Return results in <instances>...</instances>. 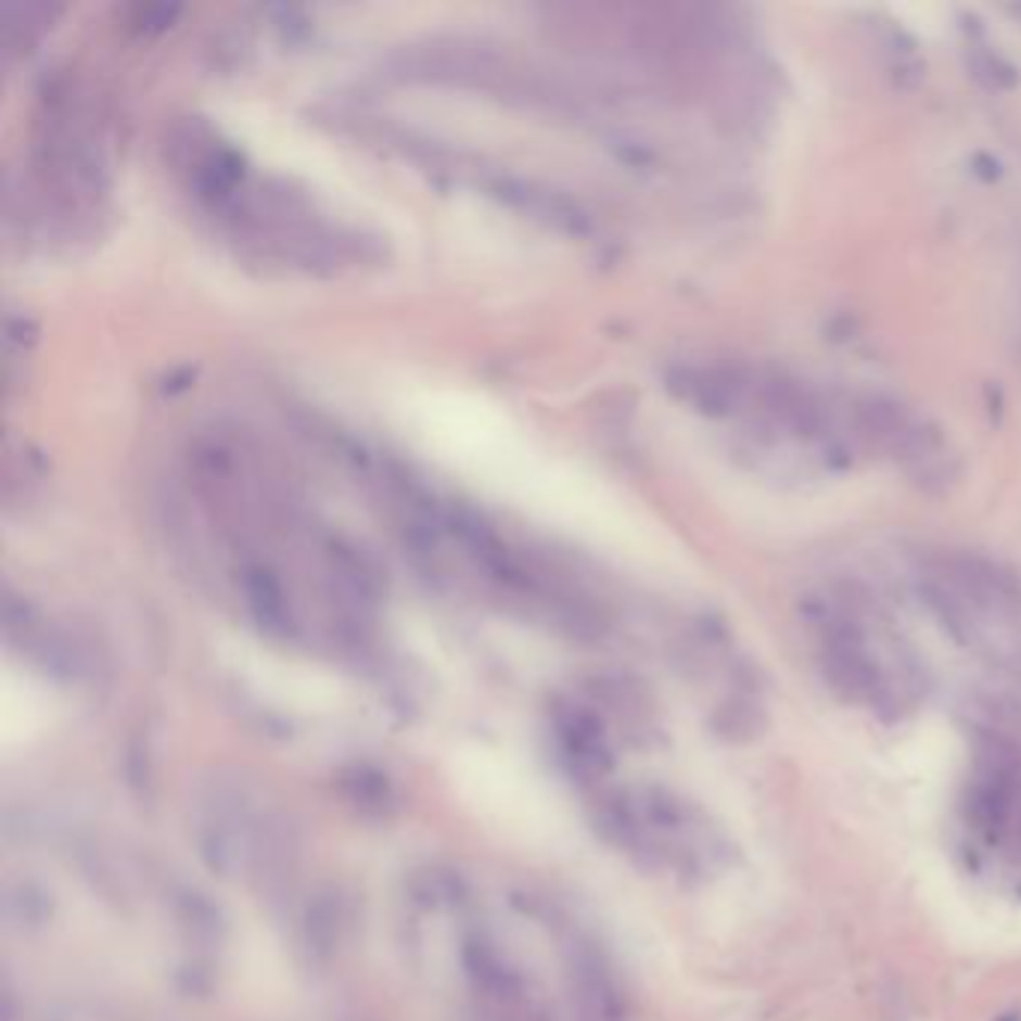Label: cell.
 Here are the masks:
<instances>
[{
	"mask_svg": "<svg viewBox=\"0 0 1021 1021\" xmlns=\"http://www.w3.org/2000/svg\"><path fill=\"white\" fill-rule=\"evenodd\" d=\"M761 399L764 405L770 408L779 420H782L791 432H797V435H818L821 432V408H818V401L812 399L809 393L803 390L794 381H788L782 374H770V378H764V384H761Z\"/></svg>",
	"mask_w": 1021,
	"mask_h": 1021,
	"instance_id": "6da1fadb",
	"label": "cell"
},
{
	"mask_svg": "<svg viewBox=\"0 0 1021 1021\" xmlns=\"http://www.w3.org/2000/svg\"><path fill=\"white\" fill-rule=\"evenodd\" d=\"M857 413L863 429L881 444H890L893 449H910L920 444V432L914 429L910 417L898 401L884 399V396H869V399L859 401Z\"/></svg>",
	"mask_w": 1021,
	"mask_h": 1021,
	"instance_id": "7a4b0ae2",
	"label": "cell"
},
{
	"mask_svg": "<svg viewBox=\"0 0 1021 1021\" xmlns=\"http://www.w3.org/2000/svg\"><path fill=\"white\" fill-rule=\"evenodd\" d=\"M668 386L680 399L692 401L701 413L723 417L735 408L737 384L728 381L725 374L716 372H695V369H680L668 378Z\"/></svg>",
	"mask_w": 1021,
	"mask_h": 1021,
	"instance_id": "3957f363",
	"label": "cell"
},
{
	"mask_svg": "<svg viewBox=\"0 0 1021 1021\" xmlns=\"http://www.w3.org/2000/svg\"><path fill=\"white\" fill-rule=\"evenodd\" d=\"M920 597H922V602H926V605H929V609H932L934 614H937V621L944 623V626H947V629H949V633H953V636H956V638H965V633H968V623H965V614H961L959 605H956V602H953V599H949L947 594L941 590V587L922 585V587H920Z\"/></svg>",
	"mask_w": 1021,
	"mask_h": 1021,
	"instance_id": "277c9868",
	"label": "cell"
},
{
	"mask_svg": "<svg viewBox=\"0 0 1021 1021\" xmlns=\"http://www.w3.org/2000/svg\"><path fill=\"white\" fill-rule=\"evenodd\" d=\"M973 66H977V75L985 78L992 88H1016V85H1019L1016 66H1009L1004 58H997L992 51H980V54L973 58Z\"/></svg>",
	"mask_w": 1021,
	"mask_h": 1021,
	"instance_id": "5b68a950",
	"label": "cell"
}]
</instances>
